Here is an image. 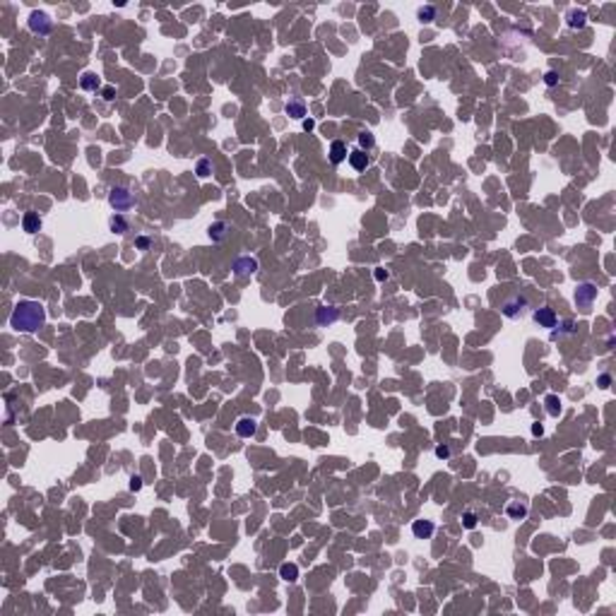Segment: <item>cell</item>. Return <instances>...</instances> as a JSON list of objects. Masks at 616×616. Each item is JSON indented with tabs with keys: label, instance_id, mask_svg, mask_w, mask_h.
I'll return each mask as SVG.
<instances>
[{
	"label": "cell",
	"instance_id": "6da1fadb",
	"mask_svg": "<svg viewBox=\"0 0 616 616\" xmlns=\"http://www.w3.org/2000/svg\"><path fill=\"white\" fill-rule=\"evenodd\" d=\"M46 323V308L39 301H19L10 315V325L17 332H36Z\"/></svg>",
	"mask_w": 616,
	"mask_h": 616
},
{
	"label": "cell",
	"instance_id": "4dcf8cb0",
	"mask_svg": "<svg viewBox=\"0 0 616 616\" xmlns=\"http://www.w3.org/2000/svg\"><path fill=\"white\" fill-rule=\"evenodd\" d=\"M140 489H142V479H140V477H133V479H130V491H140Z\"/></svg>",
	"mask_w": 616,
	"mask_h": 616
},
{
	"label": "cell",
	"instance_id": "5bb4252c",
	"mask_svg": "<svg viewBox=\"0 0 616 616\" xmlns=\"http://www.w3.org/2000/svg\"><path fill=\"white\" fill-rule=\"evenodd\" d=\"M22 229L27 233H36L39 229H41V217L36 214V212H27L24 217H22Z\"/></svg>",
	"mask_w": 616,
	"mask_h": 616
},
{
	"label": "cell",
	"instance_id": "7a4b0ae2",
	"mask_svg": "<svg viewBox=\"0 0 616 616\" xmlns=\"http://www.w3.org/2000/svg\"><path fill=\"white\" fill-rule=\"evenodd\" d=\"M527 308H530V301H527V296L520 294V291H513V294L506 296L503 303H501V313L506 315V318H510V320L522 318V315L527 313Z\"/></svg>",
	"mask_w": 616,
	"mask_h": 616
},
{
	"label": "cell",
	"instance_id": "44dd1931",
	"mask_svg": "<svg viewBox=\"0 0 616 616\" xmlns=\"http://www.w3.org/2000/svg\"><path fill=\"white\" fill-rule=\"evenodd\" d=\"M226 231H229V224H224V221H214V224L209 226V238L221 241V238L226 236Z\"/></svg>",
	"mask_w": 616,
	"mask_h": 616
},
{
	"label": "cell",
	"instance_id": "4fadbf2b",
	"mask_svg": "<svg viewBox=\"0 0 616 616\" xmlns=\"http://www.w3.org/2000/svg\"><path fill=\"white\" fill-rule=\"evenodd\" d=\"M506 515L510 518V520H525V515H527V506L525 503H520V501H510L506 506Z\"/></svg>",
	"mask_w": 616,
	"mask_h": 616
},
{
	"label": "cell",
	"instance_id": "7402d4cb",
	"mask_svg": "<svg viewBox=\"0 0 616 616\" xmlns=\"http://www.w3.org/2000/svg\"><path fill=\"white\" fill-rule=\"evenodd\" d=\"M376 145V137H373V133H369V130H364V133H359V150H371Z\"/></svg>",
	"mask_w": 616,
	"mask_h": 616
},
{
	"label": "cell",
	"instance_id": "8992f818",
	"mask_svg": "<svg viewBox=\"0 0 616 616\" xmlns=\"http://www.w3.org/2000/svg\"><path fill=\"white\" fill-rule=\"evenodd\" d=\"M534 323L539 325V328H556V323H559V318H556V313H554V308H549V306H542V308H537L532 313Z\"/></svg>",
	"mask_w": 616,
	"mask_h": 616
},
{
	"label": "cell",
	"instance_id": "ac0fdd59",
	"mask_svg": "<svg viewBox=\"0 0 616 616\" xmlns=\"http://www.w3.org/2000/svg\"><path fill=\"white\" fill-rule=\"evenodd\" d=\"M80 87H82V89H87V92H96V89L101 87V82H99V77H96V75H92V72H84L82 77H80Z\"/></svg>",
	"mask_w": 616,
	"mask_h": 616
},
{
	"label": "cell",
	"instance_id": "277c9868",
	"mask_svg": "<svg viewBox=\"0 0 616 616\" xmlns=\"http://www.w3.org/2000/svg\"><path fill=\"white\" fill-rule=\"evenodd\" d=\"M109 205L116 209V212H125L130 207L135 205V198L128 188H111L109 191Z\"/></svg>",
	"mask_w": 616,
	"mask_h": 616
},
{
	"label": "cell",
	"instance_id": "e575fe53",
	"mask_svg": "<svg viewBox=\"0 0 616 616\" xmlns=\"http://www.w3.org/2000/svg\"><path fill=\"white\" fill-rule=\"evenodd\" d=\"M313 128H315V123L311 121V118H308V121H303V130H313Z\"/></svg>",
	"mask_w": 616,
	"mask_h": 616
},
{
	"label": "cell",
	"instance_id": "d6a6232c",
	"mask_svg": "<svg viewBox=\"0 0 616 616\" xmlns=\"http://www.w3.org/2000/svg\"><path fill=\"white\" fill-rule=\"evenodd\" d=\"M544 433V428H542V424H532V436H542Z\"/></svg>",
	"mask_w": 616,
	"mask_h": 616
},
{
	"label": "cell",
	"instance_id": "603a6c76",
	"mask_svg": "<svg viewBox=\"0 0 616 616\" xmlns=\"http://www.w3.org/2000/svg\"><path fill=\"white\" fill-rule=\"evenodd\" d=\"M195 174L200 178H207L209 174H212V162L209 159H200L198 164H195Z\"/></svg>",
	"mask_w": 616,
	"mask_h": 616
},
{
	"label": "cell",
	"instance_id": "4316f807",
	"mask_svg": "<svg viewBox=\"0 0 616 616\" xmlns=\"http://www.w3.org/2000/svg\"><path fill=\"white\" fill-rule=\"evenodd\" d=\"M544 82L549 84V87H556V84L561 82V77H559V72H554V70H549L547 75H544Z\"/></svg>",
	"mask_w": 616,
	"mask_h": 616
},
{
	"label": "cell",
	"instance_id": "d6986e66",
	"mask_svg": "<svg viewBox=\"0 0 616 616\" xmlns=\"http://www.w3.org/2000/svg\"><path fill=\"white\" fill-rule=\"evenodd\" d=\"M544 405H547V414L549 416H559L561 414V400H559V395H547V400H544Z\"/></svg>",
	"mask_w": 616,
	"mask_h": 616
},
{
	"label": "cell",
	"instance_id": "f546056e",
	"mask_svg": "<svg viewBox=\"0 0 616 616\" xmlns=\"http://www.w3.org/2000/svg\"><path fill=\"white\" fill-rule=\"evenodd\" d=\"M597 383H600V388H609V385H612V376H609V373H602Z\"/></svg>",
	"mask_w": 616,
	"mask_h": 616
},
{
	"label": "cell",
	"instance_id": "8fae6325",
	"mask_svg": "<svg viewBox=\"0 0 616 616\" xmlns=\"http://www.w3.org/2000/svg\"><path fill=\"white\" fill-rule=\"evenodd\" d=\"M347 157H349L347 145H344L342 140H335V142L330 145V162H332V164H342Z\"/></svg>",
	"mask_w": 616,
	"mask_h": 616
},
{
	"label": "cell",
	"instance_id": "836d02e7",
	"mask_svg": "<svg viewBox=\"0 0 616 616\" xmlns=\"http://www.w3.org/2000/svg\"><path fill=\"white\" fill-rule=\"evenodd\" d=\"M376 279H378V282H385V279H388V272H385V270H376Z\"/></svg>",
	"mask_w": 616,
	"mask_h": 616
},
{
	"label": "cell",
	"instance_id": "7c38bea8",
	"mask_svg": "<svg viewBox=\"0 0 616 616\" xmlns=\"http://www.w3.org/2000/svg\"><path fill=\"white\" fill-rule=\"evenodd\" d=\"M433 530H436V525H433L431 520H416L414 525H411V532H414L416 539H428V537L433 534Z\"/></svg>",
	"mask_w": 616,
	"mask_h": 616
},
{
	"label": "cell",
	"instance_id": "ba28073f",
	"mask_svg": "<svg viewBox=\"0 0 616 616\" xmlns=\"http://www.w3.org/2000/svg\"><path fill=\"white\" fill-rule=\"evenodd\" d=\"M233 272L238 277H248V274H255L258 272V260L255 258H238L233 262Z\"/></svg>",
	"mask_w": 616,
	"mask_h": 616
},
{
	"label": "cell",
	"instance_id": "1f68e13d",
	"mask_svg": "<svg viewBox=\"0 0 616 616\" xmlns=\"http://www.w3.org/2000/svg\"><path fill=\"white\" fill-rule=\"evenodd\" d=\"M135 246L140 248V250H145V248L150 246V238H147V236H140V238L135 241Z\"/></svg>",
	"mask_w": 616,
	"mask_h": 616
},
{
	"label": "cell",
	"instance_id": "e0dca14e",
	"mask_svg": "<svg viewBox=\"0 0 616 616\" xmlns=\"http://www.w3.org/2000/svg\"><path fill=\"white\" fill-rule=\"evenodd\" d=\"M585 19H588L585 10H571V12H568V27L583 29L585 27Z\"/></svg>",
	"mask_w": 616,
	"mask_h": 616
},
{
	"label": "cell",
	"instance_id": "52a82bcc",
	"mask_svg": "<svg viewBox=\"0 0 616 616\" xmlns=\"http://www.w3.org/2000/svg\"><path fill=\"white\" fill-rule=\"evenodd\" d=\"M337 318H340V311H337L335 306H320L318 313H315V323H318L320 328H325V325H332Z\"/></svg>",
	"mask_w": 616,
	"mask_h": 616
},
{
	"label": "cell",
	"instance_id": "cb8c5ba5",
	"mask_svg": "<svg viewBox=\"0 0 616 616\" xmlns=\"http://www.w3.org/2000/svg\"><path fill=\"white\" fill-rule=\"evenodd\" d=\"M571 332H575V323L573 320H563V330H554V332H551V340H559V337L571 335Z\"/></svg>",
	"mask_w": 616,
	"mask_h": 616
},
{
	"label": "cell",
	"instance_id": "9a60e30c",
	"mask_svg": "<svg viewBox=\"0 0 616 616\" xmlns=\"http://www.w3.org/2000/svg\"><path fill=\"white\" fill-rule=\"evenodd\" d=\"M349 164L354 166L356 171H364L369 166V154L364 150H352L349 152Z\"/></svg>",
	"mask_w": 616,
	"mask_h": 616
},
{
	"label": "cell",
	"instance_id": "9c48e42d",
	"mask_svg": "<svg viewBox=\"0 0 616 616\" xmlns=\"http://www.w3.org/2000/svg\"><path fill=\"white\" fill-rule=\"evenodd\" d=\"M284 111H287L289 118H296V121H301L303 116H306V104H303L301 96H291L287 101V106H284Z\"/></svg>",
	"mask_w": 616,
	"mask_h": 616
},
{
	"label": "cell",
	"instance_id": "f1b7e54d",
	"mask_svg": "<svg viewBox=\"0 0 616 616\" xmlns=\"http://www.w3.org/2000/svg\"><path fill=\"white\" fill-rule=\"evenodd\" d=\"M101 96H104L106 101H113V99H116V89L109 84V87H104V89H101Z\"/></svg>",
	"mask_w": 616,
	"mask_h": 616
},
{
	"label": "cell",
	"instance_id": "83f0119b",
	"mask_svg": "<svg viewBox=\"0 0 616 616\" xmlns=\"http://www.w3.org/2000/svg\"><path fill=\"white\" fill-rule=\"evenodd\" d=\"M436 457L448 460V457H450V448H448V445H438V448H436Z\"/></svg>",
	"mask_w": 616,
	"mask_h": 616
},
{
	"label": "cell",
	"instance_id": "30bf717a",
	"mask_svg": "<svg viewBox=\"0 0 616 616\" xmlns=\"http://www.w3.org/2000/svg\"><path fill=\"white\" fill-rule=\"evenodd\" d=\"M255 431H258L255 419H248V416H243V419H238V421H236V433H238L241 438H250V436H255Z\"/></svg>",
	"mask_w": 616,
	"mask_h": 616
},
{
	"label": "cell",
	"instance_id": "3957f363",
	"mask_svg": "<svg viewBox=\"0 0 616 616\" xmlns=\"http://www.w3.org/2000/svg\"><path fill=\"white\" fill-rule=\"evenodd\" d=\"M597 294H600V289H597V284H592V282L578 284V287H575V306H578L583 313H588L590 308H592V303L597 301Z\"/></svg>",
	"mask_w": 616,
	"mask_h": 616
},
{
	"label": "cell",
	"instance_id": "2e32d148",
	"mask_svg": "<svg viewBox=\"0 0 616 616\" xmlns=\"http://www.w3.org/2000/svg\"><path fill=\"white\" fill-rule=\"evenodd\" d=\"M279 578L282 580H287V583H294L296 578H299V566L296 563H282V568H279Z\"/></svg>",
	"mask_w": 616,
	"mask_h": 616
},
{
	"label": "cell",
	"instance_id": "ffe728a7",
	"mask_svg": "<svg viewBox=\"0 0 616 616\" xmlns=\"http://www.w3.org/2000/svg\"><path fill=\"white\" fill-rule=\"evenodd\" d=\"M109 226H111V231L125 233V231H128V219H125L123 214H113V217H111V221H109Z\"/></svg>",
	"mask_w": 616,
	"mask_h": 616
},
{
	"label": "cell",
	"instance_id": "5b68a950",
	"mask_svg": "<svg viewBox=\"0 0 616 616\" xmlns=\"http://www.w3.org/2000/svg\"><path fill=\"white\" fill-rule=\"evenodd\" d=\"M29 29H31L34 34H39V36H46V34H51V29H53V19H51L46 12H41V10H34V12L29 14Z\"/></svg>",
	"mask_w": 616,
	"mask_h": 616
},
{
	"label": "cell",
	"instance_id": "d4e9b609",
	"mask_svg": "<svg viewBox=\"0 0 616 616\" xmlns=\"http://www.w3.org/2000/svg\"><path fill=\"white\" fill-rule=\"evenodd\" d=\"M433 17H436V7H433V5L419 7V19H421V22H431Z\"/></svg>",
	"mask_w": 616,
	"mask_h": 616
},
{
	"label": "cell",
	"instance_id": "484cf974",
	"mask_svg": "<svg viewBox=\"0 0 616 616\" xmlns=\"http://www.w3.org/2000/svg\"><path fill=\"white\" fill-rule=\"evenodd\" d=\"M462 525H465V530H474L477 527V515L472 510H467L465 515H462Z\"/></svg>",
	"mask_w": 616,
	"mask_h": 616
}]
</instances>
